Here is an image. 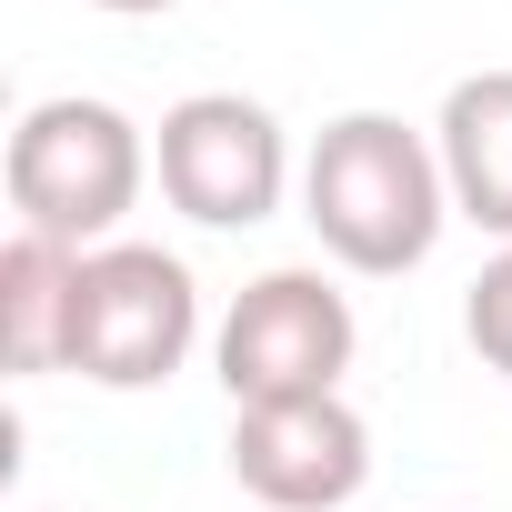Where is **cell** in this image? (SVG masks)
<instances>
[{
  "mask_svg": "<svg viewBox=\"0 0 512 512\" xmlns=\"http://www.w3.org/2000/svg\"><path fill=\"white\" fill-rule=\"evenodd\" d=\"M302 221L362 282L422 272L442 221H452V181H442L432 131H412L402 111H342V121H322V141L302 151Z\"/></svg>",
  "mask_w": 512,
  "mask_h": 512,
  "instance_id": "cell-1",
  "label": "cell"
},
{
  "mask_svg": "<svg viewBox=\"0 0 512 512\" xmlns=\"http://www.w3.org/2000/svg\"><path fill=\"white\" fill-rule=\"evenodd\" d=\"M0 181H11L21 231L101 251V241H121V221H131V201L151 181V141H141V121L121 101L51 91V101L21 111L11 151H0Z\"/></svg>",
  "mask_w": 512,
  "mask_h": 512,
  "instance_id": "cell-2",
  "label": "cell"
},
{
  "mask_svg": "<svg viewBox=\"0 0 512 512\" xmlns=\"http://www.w3.org/2000/svg\"><path fill=\"white\" fill-rule=\"evenodd\" d=\"M201 342V282L161 241H101L71 282V372L101 392H161Z\"/></svg>",
  "mask_w": 512,
  "mask_h": 512,
  "instance_id": "cell-3",
  "label": "cell"
},
{
  "mask_svg": "<svg viewBox=\"0 0 512 512\" xmlns=\"http://www.w3.org/2000/svg\"><path fill=\"white\" fill-rule=\"evenodd\" d=\"M352 352H362V322H352L342 282L332 272H302V262L241 282L231 312H221V332H211V372H221L231 412L322 402V392H342Z\"/></svg>",
  "mask_w": 512,
  "mask_h": 512,
  "instance_id": "cell-4",
  "label": "cell"
},
{
  "mask_svg": "<svg viewBox=\"0 0 512 512\" xmlns=\"http://www.w3.org/2000/svg\"><path fill=\"white\" fill-rule=\"evenodd\" d=\"M151 171H161V201L181 221L251 231V221H272L282 191H292V131L272 121V101H251V91H191V101L161 111Z\"/></svg>",
  "mask_w": 512,
  "mask_h": 512,
  "instance_id": "cell-5",
  "label": "cell"
},
{
  "mask_svg": "<svg viewBox=\"0 0 512 512\" xmlns=\"http://www.w3.org/2000/svg\"><path fill=\"white\" fill-rule=\"evenodd\" d=\"M231 482L272 512H342L372 482V422L342 392L231 412Z\"/></svg>",
  "mask_w": 512,
  "mask_h": 512,
  "instance_id": "cell-6",
  "label": "cell"
},
{
  "mask_svg": "<svg viewBox=\"0 0 512 512\" xmlns=\"http://www.w3.org/2000/svg\"><path fill=\"white\" fill-rule=\"evenodd\" d=\"M432 151H442V181H452V221H472L512 251V71L452 81L442 121H432Z\"/></svg>",
  "mask_w": 512,
  "mask_h": 512,
  "instance_id": "cell-7",
  "label": "cell"
},
{
  "mask_svg": "<svg viewBox=\"0 0 512 512\" xmlns=\"http://www.w3.org/2000/svg\"><path fill=\"white\" fill-rule=\"evenodd\" d=\"M71 282H81V251L71 241H41V231H11L0 251V352L11 372H71Z\"/></svg>",
  "mask_w": 512,
  "mask_h": 512,
  "instance_id": "cell-8",
  "label": "cell"
},
{
  "mask_svg": "<svg viewBox=\"0 0 512 512\" xmlns=\"http://www.w3.org/2000/svg\"><path fill=\"white\" fill-rule=\"evenodd\" d=\"M462 342L482 352V372L512 382V251H492V262L472 272V292H462Z\"/></svg>",
  "mask_w": 512,
  "mask_h": 512,
  "instance_id": "cell-9",
  "label": "cell"
},
{
  "mask_svg": "<svg viewBox=\"0 0 512 512\" xmlns=\"http://www.w3.org/2000/svg\"><path fill=\"white\" fill-rule=\"evenodd\" d=\"M101 11H121V21H151V11H171V0H101Z\"/></svg>",
  "mask_w": 512,
  "mask_h": 512,
  "instance_id": "cell-10",
  "label": "cell"
}]
</instances>
